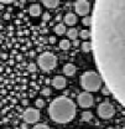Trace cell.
Segmentation results:
<instances>
[{"label": "cell", "mask_w": 125, "mask_h": 129, "mask_svg": "<svg viewBox=\"0 0 125 129\" xmlns=\"http://www.w3.org/2000/svg\"><path fill=\"white\" fill-rule=\"evenodd\" d=\"M107 129H115V128H113V127H109V128H107Z\"/></svg>", "instance_id": "32"}, {"label": "cell", "mask_w": 125, "mask_h": 129, "mask_svg": "<svg viewBox=\"0 0 125 129\" xmlns=\"http://www.w3.org/2000/svg\"><path fill=\"white\" fill-rule=\"evenodd\" d=\"M50 19H51V15H50L48 13H45V14L42 15V20H44V21H48Z\"/></svg>", "instance_id": "26"}, {"label": "cell", "mask_w": 125, "mask_h": 129, "mask_svg": "<svg viewBox=\"0 0 125 129\" xmlns=\"http://www.w3.org/2000/svg\"><path fill=\"white\" fill-rule=\"evenodd\" d=\"M48 42H50V44H55V42H56V37H55V36H51V37L48 39Z\"/></svg>", "instance_id": "27"}, {"label": "cell", "mask_w": 125, "mask_h": 129, "mask_svg": "<svg viewBox=\"0 0 125 129\" xmlns=\"http://www.w3.org/2000/svg\"><path fill=\"white\" fill-rule=\"evenodd\" d=\"M76 104L68 97H57L48 106V114L56 123H68L76 117Z\"/></svg>", "instance_id": "2"}, {"label": "cell", "mask_w": 125, "mask_h": 129, "mask_svg": "<svg viewBox=\"0 0 125 129\" xmlns=\"http://www.w3.org/2000/svg\"><path fill=\"white\" fill-rule=\"evenodd\" d=\"M41 93H42V96H51V89L48 88V87H45L42 91H41Z\"/></svg>", "instance_id": "23"}, {"label": "cell", "mask_w": 125, "mask_h": 129, "mask_svg": "<svg viewBox=\"0 0 125 129\" xmlns=\"http://www.w3.org/2000/svg\"><path fill=\"white\" fill-rule=\"evenodd\" d=\"M66 34H67L68 39H71V40H77V37H78V35H79V31L77 29H74V27H71V29L67 30Z\"/></svg>", "instance_id": "14"}, {"label": "cell", "mask_w": 125, "mask_h": 129, "mask_svg": "<svg viewBox=\"0 0 125 129\" xmlns=\"http://www.w3.org/2000/svg\"><path fill=\"white\" fill-rule=\"evenodd\" d=\"M83 25L92 26V16H84L83 17Z\"/></svg>", "instance_id": "20"}, {"label": "cell", "mask_w": 125, "mask_h": 129, "mask_svg": "<svg viewBox=\"0 0 125 129\" xmlns=\"http://www.w3.org/2000/svg\"><path fill=\"white\" fill-rule=\"evenodd\" d=\"M29 13H30V15L31 16H40L41 15V6L38 5V4H32L30 5V8H29Z\"/></svg>", "instance_id": "12"}, {"label": "cell", "mask_w": 125, "mask_h": 129, "mask_svg": "<svg viewBox=\"0 0 125 129\" xmlns=\"http://www.w3.org/2000/svg\"><path fill=\"white\" fill-rule=\"evenodd\" d=\"M4 19H5V20H9V19H10V14H5V15H4Z\"/></svg>", "instance_id": "31"}, {"label": "cell", "mask_w": 125, "mask_h": 129, "mask_svg": "<svg viewBox=\"0 0 125 129\" xmlns=\"http://www.w3.org/2000/svg\"><path fill=\"white\" fill-rule=\"evenodd\" d=\"M32 129H50V127L46 124H36Z\"/></svg>", "instance_id": "25"}, {"label": "cell", "mask_w": 125, "mask_h": 129, "mask_svg": "<svg viewBox=\"0 0 125 129\" xmlns=\"http://www.w3.org/2000/svg\"><path fill=\"white\" fill-rule=\"evenodd\" d=\"M36 70H37V67H36V64L33 63V62H30V63L27 64V71L29 72H36Z\"/></svg>", "instance_id": "21"}, {"label": "cell", "mask_w": 125, "mask_h": 129, "mask_svg": "<svg viewBox=\"0 0 125 129\" xmlns=\"http://www.w3.org/2000/svg\"><path fill=\"white\" fill-rule=\"evenodd\" d=\"M77 102L82 108H89L94 103V98L89 92H82L77 97Z\"/></svg>", "instance_id": "7"}, {"label": "cell", "mask_w": 125, "mask_h": 129, "mask_svg": "<svg viewBox=\"0 0 125 129\" xmlns=\"http://www.w3.org/2000/svg\"><path fill=\"white\" fill-rule=\"evenodd\" d=\"M22 119L27 124H35V123H37L40 120V112L37 111V108L29 107L25 112L22 113Z\"/></svg>", "instance_id": "6"}, {"label": "cell", "mask_w": 125, "mask_h": 129, "mask_svg": "<svg viewBox=\"0 0 125 129\" xmlns=\"http://www.w3.org/2000/svg\"><path fill=\"white\" fill-rule=\"evenodd\" d=\"M102 77L99 73L94 72V71H87L84 72L80 78H79V83L82 86V88L86 91V92H95V91H99L100 87H102Z\"/></svg>", "instance_id": "3"}, {"label": "cell", "mask_w": 125, "mask_h": 129, "mask_svg": "<svg viewBox=\"0 0 125 129\" xmlns=\"http://www.w3.org/2000/svg\"><path fill=\"white\" fill-rule=\"evenodd\" d=\"M35 104H36V108H44V106H45V101L44 99H37L36 102H35Z\"/></svg>", "instance_id": "22"}, {"label": "cell", "mask_w": 125, "mask_h": 129, "mask_svg": "<svg viewBox=\"0 0 125 129\" xmlns=\"http://www.w3.org/2000/svg\"><path fill=\"white\" fill-rule=\"evenodd\" d=\"M74 10L76 13L80 16H88L89 11H91V4L89 1H86V0H78L74 3Z\"/></svg>", "instance_id": "8"}, {"label": "cell", "mask_w": 125, "mask_h": 129, "mask_svg": "<svg viewBox=\"0 0 125 129\" xmlns=\"http://www.w3.org/2000/svg\"><path fill=\"white\" fill-rule=\"evenodd\" d=\"M92 45L103 82L125 107V1L98 0L92 15Z\"/></svg>", "instance_id": "1"}, {"label": "cell", "mask_w": 125, "mask_h": 129, "mask_svg": "<svg viewBox=\"0 0 125 129\" xmlns=\"http://www.w3.org/2000/svg\"><path fill=\"white\" fill-rule=\"evenodd\" d=\"M102 92H103V94H104V96H109V94H111L110 89L107 87V86H104V87L102 88Z\"/></svg>", "instance_id": "24"}, {"label": "cell", "mask_w": 125, "mask_h": 129, "mask_svg": "<svg viewBox=\"0 0 125 129\" xmlns=\"http://www.w3.org/2000/svg\"><path fill=\"white\" fill-rule=\"evenodd\" d=\"M1 3H3V4H6V5H9V4H13L14 1H13V0H3Z\"/></svg>", "instance_id": "29"}, {"label": "cell", "mask_w": 125, "mask_h": 129, "mask_svg": "<svg viewBox=\"0 0 125 129\" xmlns=\"http://www.w3.org/2000/svg\"><path fill=\"white\" fill-rule=\"evenodd\" d=\"M79 36H80L83 40H86V39H89V37L92 36L91 30H82V31H79Z\"/></svg>", "instance_id": "19"}, {"label": "cell", "mask_w": 125, "mask_h": 129, "mask_svg": "<svg viewBox=\"0 0 125 129\" xmlns=\"http://www.w3.org/2000/svg\"><path fill=\"white\" fill-rule=\"evenodd\" d=\"M123 129H125V125H124V128H123Z\"/></svg>", "instance_id": "33"}, {"label": "cell", "mask_w": 125, "mask_h": 129, "mask_svg": "<svg viewBox=\"0 0 125 129\" xmlns=\"http://www.w3.org/2000/svg\"><path fill=\"white\" fill-rule=\"evenodd\" d=\"M53 30L56 32V35H63L64 32H67V29H66V25L64 24H57Z\"/></svg>", "instance_id": "15"}, {"label": "cell", "mask_w": 125, "mask_h": 129, "mask_svg": "<svg viewBox=\"0 0 125 129\" xmlns=\"http://www.w3.org/2000/svg\"><path fill=\"white\" fill-rule=\"evenodd\" d=\"M76 71H77V68L73 63H66L63 66V73L66 76H73L76 73Z\"/></svg>", "instance_id": "11"}, {"label": "cell", "mask_w": 125, "mask_h": 129, "mask_svg": "<svg viewBox=\"0 0 125 129\" xmlns=\"http://www.w3.org/2000/svg\"><path fill=\"white\" fill-rule=\"evenodd\" d=\"M69 47H71V42H69L68 40L63 39V40L60 41V48H62V50H68Z\"/></svg>", "instance_id": "18"}, {"label": "cell", "mask_w": 125, "mask_h": 129, "mask_svg": "<svg viewBox=\"0 0 125 129\" xmlns=\"http://www.w3.org/2000/svg\"><path fill=\"white\" fill-rule=\"evenodd\" d=\"M79 45H80L79 40H73V46H74V47H78Z\"/></svg>", "instance_id": "28"}, {"label": "cell", "mask_w": 125, "mask_h": 129, "mask_svg": "<svg viewBox=\"0 0 125 129\" xmlns=\"http://www.w3.org/2000/svg\"><path fill=\"white\" fill-rule=\"evenodd\" d=\"M92 117H93L92 112H89V111H84V112L82 113V115H80V119H82L83 122H89V120L92 119Z\"/></svg>", "instance_id": "17"}, {"label": "cell", "mask_w": 125, "mask_h": 129, "mask_svg": "<svg viewBox=\"0 0 125 129\" xmlns=\"http://www.w3.org/2000/svg\"><path fill=\"white\" fill-rule=\"evenodd\" d=\"M92 50H93V45H92L91 41H83V44H82V51H83V52L88 53V52H91Z\"/></svg>", "instance_id": "16"}, {"label": "cell", "mask_w": 125, "mask_h": 129, "mask_svg": "<svg viewBox=\"0 0 125 129\" xmlns=\"http://www.w3.org/2000/svg\"><path fill=\"white\" fill-rule=\"evenodd\" d=\"M37 64L42 71H51L57 66V57L51 52H42L37 57Z\"/></svg>", "instance_id": "4"}, {"label": "cell", "mask_w": 125, "mask_h": 129, "mask_svg": "<svg viewBox=\"0 0 125 129\" xmlns=\"http://www.w3.org/2000/svg\"><path fill=\"white\" fill-rule=\"evenodd\" d=\"M97 112H98V115H99L100 118H103V119H109V118H111V117L114 115L115 108H114V106H113L111 103H109V102H103V103H100V104L98 106Z\"/></svg>", "instance_id": "5"}, {"label": "cell", "mask_w": 125, "mask_h": 129, "mask_svg": "<svg viewBox=\"0 0 125 129\" xmlns=\"http://www.w3.org/2000/svg\"><path fill=\"white\" fill-rule=\"evenodd\" d=\"M67 84V81L63 76H56L53 80H52V86L56 88V89H62L66 87Z\"/></svg>", "instance_id": "9"}, {"label": "cell", "mask_w": 125, "mask_h": 129, "mask_svg": "<svg viewBox=\"0 0 125 129\" xmlns=\"http://www.w3.org/2000/svg\"><path fill=\"white\" fill-rule=\"evenodd\" d=\"M64 25H68V26H73L78 20H77V15L73 14V13H67L64 15Z\"/></svg>", "instance_id": "10"}, {"label": "cell", "mask_w": 125, "mask_h": 129, "mask_svg": "<svg viewBox=\"0 0 125 129\" xmlns=\"http://www.w3.org/2000/svg\"><path fill=\"white\" fill-rule=\"evenodd\" d=\"M42 4L47 9H55V8H57L60 5V1L58 0H44Z\"/></svg>", "instance_id": "13"}, {"label": "cell", "mask_w": 125, "mask_h": 129, "mask_svg": "<svg viewBox=\"0 0 125 129\" xmlns=\"http://www.w3.org/2000/svg\"><path fill=\"white\" fill-rule=\"evenodd\" d=\"M21 103H22L24 106H27V104H29V101H27V99H22V101H21Z\"/></svg>", "instance_id": "30"}]
</instances>
